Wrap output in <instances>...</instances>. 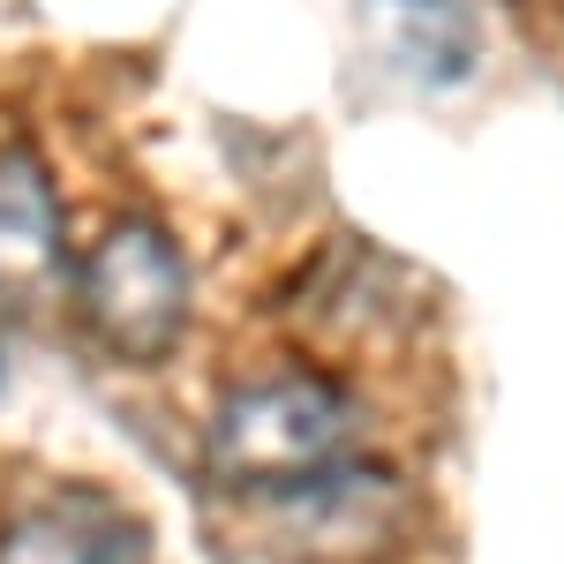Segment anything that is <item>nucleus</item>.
I'll return each instance as SVG.
<instances>
[{"label":"nucleus","instance_id":"obj_2","mask_svg":"<svg viewBox=\"0 0 564 564\" xmlns=\"http://www.w3.org/2000/svg\"><path fill=\"white\" fill-rule=\"evenodd\" d=\"M68 308L84 324V339L113 369H159L174 361L196 316V271L181 257V241L143 212H121L90 241L68 271Z\"/></svg>","mask_w":564,"mask_h":564},{"label":"nucleus","instance_id":"obj_1","mask_svg":"<svg viewBox=\"0 0 564 564\" xmlns=\"http://www.w3.org/2000/svg\"><path fill=\"white\" fill-rule=\"evenodd\" d=\"M361 399L332 369H271L257 384H234L204 422V475L226 497H279L302 481L347 467L361 452Z\"/></svg>","mask_w":564,"mask_h":564},{"label":"nucleus","instance_id":"obj_5","mask_svg":"<svg viewBox=\"0 0 564 564\" xmlns=\"http://www.w3.org/2000/svg\"><path fill=\"white\" fill-rule=\"evenodd\" d=\"M0 564H143V527L98 489L39 497L0 527Z\"/></svg>","mask_w":564,"mask_h":564},{"label":"nucleus","instance_id":"obj_4","mask_svg":"<svg viewBox=\"0 0 564 564\" xmlns=\"http://www.w3.org/2000/svg\"><path fill=\"white\" fill-rule=\"evenodd\" d=\"M68 204L31 143L0 151V316H39L68 294Z\"/></svg>","mask_w":564,"mask_h":564},{"label":"nucleus","instance_id":"obj_3","mask_svg":"<svg viewBox=\"0 0 564 564\" xmlns=\"http://www.w3.org/2000/svg\"><path fill=\"white\" fill-rule=\"evenodd\" d=\"M257 505L263 550L279 564H399L422 527L414 489L369 459H347V467L302 481V489H279V497H257Z\"/></svg>","mask_w":564,"mask_h":564},{"label":"nucleus","instance_id":"obj_6","mask_svg":"<svg viewBox=\"0 0 564 564\" xmlns=\"http://www.w3.org/2000/svg\"><path fill=\"white\" fill-rule=\"evenodd\" d=\"M361 39L414 84H467L481 61V23L467 0H361Z\"/></svg>","mask_w":564,"mask_h":564}]
</instances>
